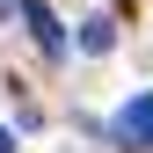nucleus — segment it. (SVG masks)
<instances>
[{
    "instance_id": "f257e3e1",
    "label": "nucleus",
    "mask_w": 153,
    "mask_h": 153,
    "mask_svg": "<svg viewBox=\"0 0 153 153\" xmlns=\"http://www.w3.org/2000/svg\"><path fill=\"white\" fill-rule=\"evenodd\" d=\"M109 131H117V146H153V95H139V102H124Z\"/></svg>"
},
{
    "instance_id": "f03ea898",
    "label": "nucleus",
    "mask_w": 153,
    "mask_h": 153,
    "mask_svg": "<svg viewBox=\"0 0 153 153\" xmlns=\"http://www.w3.org/2000/svg\"><path fill=\"white\" fill-rule=\"evenodd\" d=\"M22 22H29V36H36V44L51 51V59H59V51H66V29H59V15H51L44 0H22Z\"/></svg>"
},
{
    "instance_id": "20e7f679",
    "label": "nucleus",
    "mask_w": 153,
    "mask_h": 153,
    "mask_svg": "<svg viewBox=\"0 0 153 153\" xmlns=\"http://www.w3.org/2000/svg\"><path fill=\"white\" fill-rule=\"evenodd\" d=\"M0 153H15V139H7V131H0Z\"/></svg>"
},
{
    "instance_id": "7ed1b4c3",
    "label": "nucleus",
    "mask_w": 153,
    "mask_h": 153,
    "mask_svg": "<svg viewBox=\"0 0 153 153\" xmlns=\"http://www.w3.org/2000/svg\"><path fill=\"white\" fill-rule=\"evenodd\" d=\"M109 44H117V29H109V22H102V15H95V22L80 29V51H95V59H102V51H109Z\"/></svg>"
}]
</instances>
